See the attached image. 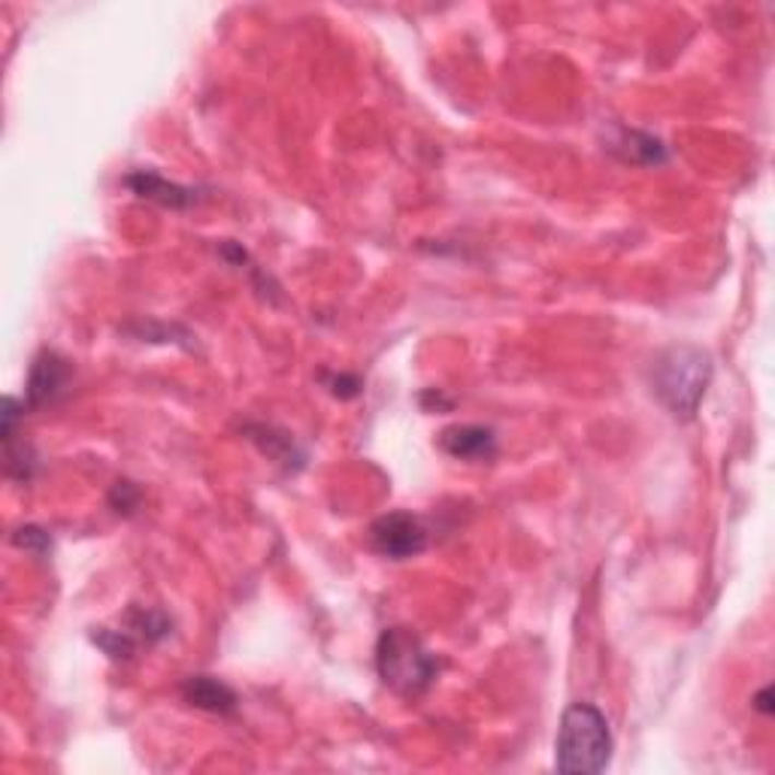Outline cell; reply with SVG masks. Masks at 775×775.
I'll list each match as a JSON object with an SVG mask.
<instances>
[{
	"mask_svg": "<svg viewBox=\"0 0 775 775\" xmlns=\"http://www.w3.org/2000/svg\"><path fill=\"white\" fill-rule=\"evenodd\" d=\"M246 434H249V439H255V443L261 446L263 455H270L277 463L289 467L291 473L303 467L306 455L294 446V439H291L289 434H277L270 424H246Z\"/></svg>",
	"mask_w": 775,
	"mask_h": 775,
	"instance_id": "cell-11",
	"label": "cell"
},
{
	"mask_svg": "<svg viewBox=\"0 0 775 775\" xmlns=\"http://www.w3.org/2000/svg\"><path fill=\"white\" fill-rule=\"evenodd\" d=\"M369 545H373V552L388 557V561H409V557L427 552L431 533L419 515L388 513L379 515L369 525Z\"/></svg>",
	"mask_w": 775,
	"mask_h": 775,
	"instance_id": "cell-4",
	"label": "cell"
},
{
	"mask_svg": "<svg viewBox=\"0 0 775 775\" xmlns=\"http://www.w3.org/2000/svg\"><path fill=\"white\" fill-rule=\"evenodd\" d=\"M92 643L104 651L109 660H116V664H121V660H131L133 655H137V648H140V643L133 639L131 633L125 631V627H119V631H109V627H101V631L92 633Z\"/></svg>",
	"mask_w": 775,
	"mask_h": 775,
	"instance_id": "cell-12",
	"label": "cell"
},
{
	"mask_svg": "<svg viewBox=\"0 0 775 775\" xmlns=\"http://www.w3.org/2000/svg\"><path fill=\"white\" fill-rule=\"evenodd\" d=\"M125 185L131 188L137 198L152 200L158 207H167V210H188L200 203V188L195 185H179L164 179L158 171H133L125 176Z\"/></svg>",
	"mask_w": 775,
	"mask_h": 775,
	"instance_id": "cell-7",
	"label": "cell"
},
{
	"mask_svg": "<svg viewBox=\"0 0 775 775\" xmlns=\"http://www.w3.org/2000/svg\"><path fill=\"white\" fill-rule=\"evenodd\" d=\"M712 381V357L696 345H670L651 364V391L672 419L691 421Z\"/></svg>",
	"mask_w": 775,
	"mask_h": 775,
	"instance_id": "cell-1",
	"label": "cell"
},
{
	"mask_svg": "<svg viewBox=\"0 0 775 775\" xmlns=\"http://www.w3.org/2000/svg\"><path fill=\"white\" fill-rule=\"evenodd\" d=\"M754 709L763 712V715H773L775 706H773V688H763L761 694L754 696V703H751Z\"/></svg>",
	"mask_w": 775,
	"mask_h": 775,
	"instance_id": "cell-17",
	"label": "cell"
},
{
	"mask_svg": "<svg viewBox=\"0 0 775 775\" xmlns=\"http://www.w3.org/2000/svg\"><path fill=\"white\" fill-rule=\"evenodd\" d=\"M70 379H73L70 361L64 355H58L55 349H43L40 355L31 361V373H27L25 400H22L27 412L52 407L55 400L67 391Z\"/></svg>",
	"mask_w": 775,
	"mask_h": 775,
	"instance_id": "cell-5",
	"label": "cell"
},
{
	"mask_svg": "<svg viewBox=\"0 0 775 775\" xmlns=\"http://www.w3.org/2000/svg\"><path fill=\"white\" fill-rule=\"evenodd\" d=\"M612 152H615L621 161H627V164H645V167L667 164V158H670V155H667V145L660 143L657 137L643 131H627V128H621V140L612 143Z\"/></svg>",
	"mask_w": 775,
	"mask_h": 775,
	"instance_id": "cell-9",
	"label": "cell"
},
{
	"mask_svg": "<svg viewBox=\"0 0 775 775\" xmlns=\"http://www.w3.org/2000/svg\"><path fill=\"white\" fill-rule=\"evenodd\" d=\"M612 730L594 703H573L561 718L554 766L561 773H603L612 761Z\"/></svg>",
	"mask_w": 775,
	"mask_h": 775,
	"instance_id": "cell-3",
	"label": "cell"
},
{
	"mask_svg": "<svg viewBox=\"0 0 775 775\" xmlns=\"http://www.w3.org/2000/svg\"><path fill=\"white\" fill-rule=\"evenodd\" d=\"M140 500H143V491L128 482V479H119L113 491H109V506L116 509L119 515H133L140 509Z\"/></svg>",
	"mask_w": 775,
	"mask_h": 775,
	"instance_id": "cell-14",
	"label": "cell"
},
{
	"mask_svg": "<svg viewBox=\"0 0 775 775\" xmlns=\"http://www.w3.org/2000/svg\"><path fill=\"white\" fill-rule=\"evenodd\" d=\"M125 631L131 633L140 645H158L173 633V618L161 609H145V606H133L125 615Z\"/></svg>",
	"mask_w": 775,
	"mask_h": 775,
	"instance_id": "cell-10",
	"label": "cell"
},
{
	"mask_svg": "<svg viewBox=\"0 0 775 775\" xmlns=\"http://www.w3.org/2000/svg\"><path fill=\"white\" fill-rule=\"evenodd\" d=\"M421 407L424 409H451L455 407V400L451 397H443L436 388H427L424 395H421Z\"/></svg>",
	"mask_w": 775,
	"mask_h": 775,
	"instance_id": "cell-16",
	"label": "cell"
},
{
	"mask_svg": "<svg viewBox=\"0 0 775 775\" xmlns=\"http://www.w3.org/2000/svg\"><path fill=\"white\" fill-rule=\"evenodd\" d=\"M179 694L188 706L212 715H234L239 706L237 691L231 684H224L215 676H188L179 688Z\"/></svg>",
	"mask_w": 775,
	"mask_h": 775,
	"instance_id": "cell-8",
	"label": "cell"
},
{
	"mask_svg": "<svg viewBox=\"0 0 775 775\" xmlns=\"http://www.w3.org/2000/svg\"><path fill=\"white\" fill-rule=\"evenodd\" d=\"M439 448L448 458L467 463H491L497 458V434L485 424H451L439 434Z\"/></svg>",
	"mask_w": 775,
	"mask_h": 775,
	"instance_id": "cell-6",
	"label": "cell"
},
{
	"mask_svg": "<svg viewBox=\"0 0 775 775\" xmlns=\"http://www.w3.org/2000/svg\"><path fill=\"white\" fill-rule=\"evenodd\" d=\"M321 379L328 381V388H330V395L333 397H340V400H352V397H357L361 395V388H364V381L357 379V376H349V373H342V376H321Z\"/></svg>",
	"mask_w": 775,
	"mask_h": 775,
	"instance_id": "cell-15",
	"label": "cell"
},
{
	"mask_svg": "<svg viewBox=\"0 0 775 775\" xmlns=\"http://www.w3.org/2000/svg\"><path fill=\"white\" fill-rule=\"evenodd\" d=\"M376 672L388 691L403 700H419L434 688L439 660L409 627H385L376 643Z\"/></svg>",
	"mask_w": 775,
	"mask_h": 775,
	"instance_id": "cell-2",
	"label": "cell"
},
{
	"mask_svg": "<svg viewBox=\"0 0 775 775\" xmlns=\"http://www.w3.org/2000/svg\"><path fill=\"white\" fill-rule=\"evenodd\" d=\"M13 545L15 549H22V552L34 554V557H49V554H52V537L37 525L19 527L13 533Z\"/></svg>",
	"mask_w": 775,
	"mask_h": 775,
	"instance_id": "cell-13",
	"label": "cell"
}]
</instances>
